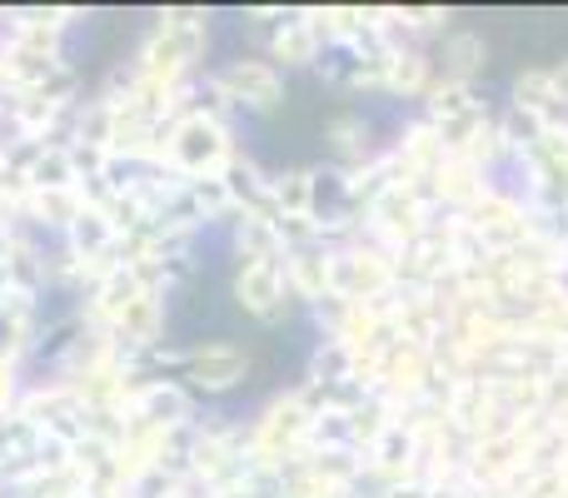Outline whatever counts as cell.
<instances>
[{"label":"cell","mask_w":568,"mask_h":498,"mask_svg":"<svg viewBox=\"0 0 568 498\" xmlns=\"http://www.w3.org/2000/svg\"><path fill=\"white\" fill-rule=\"evenodd\" d=\"M250 374V354L235 339H200L180 354V384L195 399H225L245 384Z\"/></svg>","instance_id":"obj_1"},{"label":"cell","mask_w":568,"mask_h":498,"mask_svg":"<svg viewBox=\"0 0 568 498\" xmlns=\"http://www.w3.org/2000/svg\"><path fill=\"white\" fill-rule=\"evenodd\" d=\"M225 160H230V140H225V125H220V120H210V115H180L175 120L165 165L175 170L180 180L215 175Z\"/></svg>","instance_id":"obj_2"},{"label":"cell","mask_w":568,"mask_h":498,"mask_svg":"<svg viewBox=\"0 0 568 498\" xmlns=\"http://www.w3.org/2000/svg\"><path fill=\"white\" fill-rule=\"evenodd\" d=\"M220 90H225L230 105H245V110H275L280 95H284V80L275 70V60H230L225 70H220Z\"/></svg>","instance_id":"obj_3"},{"label":"cell","mask_w":568,"mask_h":498,"mask_svg":"<svg viewBox=\"0 0 568 498\" xmlns=\"http://www.w3.org/2000/svg\"><path fill=\"white\" fill-rule=\"evenodd\" d=\"M165 319H170V299L165 289H140L130 299V309L115 319V344L120 354H140V349H160L165 344Z\"/></svg>","instance_id":"obj_4"},{"label":"cell","mask_w":568,"mask_h":498,"mask_svg":"<svg viewBox=\"0 0 568 498\" xmlns=\"http://www.w3.org/2000/svg\"><path fill=\"white\" fill-rule=\"evenodd\" d=\"M235 299L245 314L255 319L275 324L284 314V280H280V264L275 260H245L235 274Z\"/></svg>","instance_id":"obj_5"},{"label":"cell","mask_w":568,"mask_h":498,"mask_svg":"<svg viewBox=\"0 0 568 498\" xmlns=\"http://www.w3.org/2000/svg\"><path fill=\"white\" fill-rule=\"evenodd\" d=\"M65 245L80 254V260H100V254H115V225H110L105 210L85 205L75 215V225L65 230Z\"/></svg>","instance_id":"obj_6"}]
</instances>
